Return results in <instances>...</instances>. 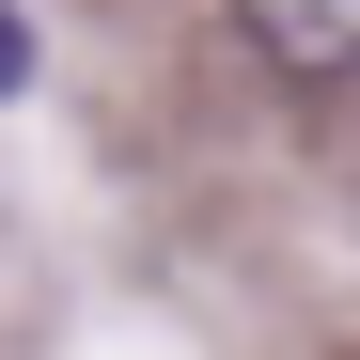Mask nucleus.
<instances>
[{"instance_id": "f03ea898", "label": "nucleus", "mask_w": 360, "mask_h": 360, "mask_svg": "<svg viewBox=\"0 0 360 360\" xmlns=\"http://www.w3.org/2000/svg\"><path fill=\"white\" fill-rule=\"evenodd\" d=\"M16 79H32V16L0 0V94H16Z\"/></svg>"}, {"instance_id": "f257e3e1", "label": "nucleus", "mask_w": 360, "mask_h": 360, "mask_svg": "<svg viewBox=\"0 0 360 360\" xmlns=\"http://www.w3.org/2000/svg\"><path fill=\"white\" fill-rule=\"evenodd\" d=\"M282 79H360V0H235Z\"/></svg>"}]
</instances>
